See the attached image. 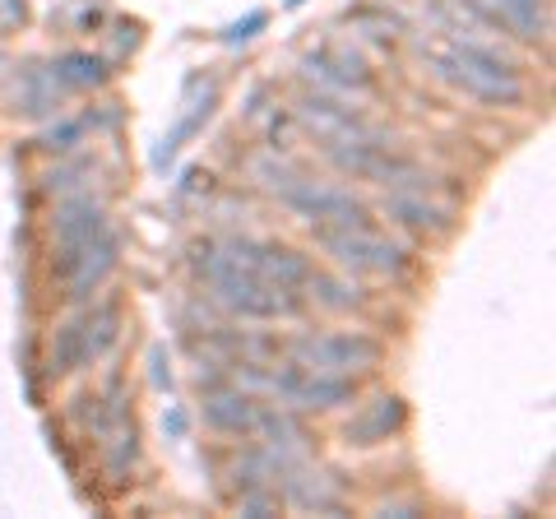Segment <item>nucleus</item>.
<instances>
[{"label":"nucleus","mask_w":556,"mask_h":519,"mask_svg":"<svg viewBox=\"0 0 556 519\" xmlns=\"http://www.w3.org/2000/svg\"><path fill=\"white\" fill-rule=\"evenodd\" d=\"M431 71L445 84H455L459 93L478 98V102H496V107H510V102L525 98V79L515 75L510 61H501L492 47H482L473 38H445L431 47Z\"/></svg>","instance_id":"1"},{"label":"nucleus","mask_w":556,"mask_h":519,"mask_svg":"<svg viewBox=\"0 0 556 519\" xmlns=\"http://www.w3.org/2000/svg\"><path fill=\"white\" fill-rule=\"evenodd\" d=\"M200 269L214 298L232 311V316H247V320H283V316H298L302 311V298L292 288H278V283H265L255 274L237 269L232 260H223L218 246H204L200 255Z\"/></svg>","instance_id":"2"},{"label":"nucleus","mask_w":556,"mask_h":519,"mask_svg":"<svg viewBox=\"0 0 556 519\" xmlns=\"http://www.w3.org/2000/svg\"><path fill=\"white\" fill-rule=\"evenodd\" d=\"M316 237H320V246L353 274H399L408 265V251L399 246V241H390L386 232H376L371 218L367 223H334V228H316Z\"/></svg>","instance_id":"3"},{"label":"nucleus","mask_w":556,"mask_h":519,"mask_svg":"<svg viewBox=\"0 0 556 519\" xmlns=\"http://www.w3.org/2000/svg\"><path fill=\"white\" fill-rule=\"evenodd\" d=\"M292 357L306 371H320V376H357L362 367H371L380 357V343L367 334H306L298 339Z\"/></svg>","instance_id":"4"},{"label":"nucleus","mask_w":556,"mask_h":519,"mask_svg":"<svg viewBox=\"0 0 556 519\" xmlns=\"http://www.w3.org/2000/svg\"><path fill=\"white\" fill-rule=\"evenodd\" d=\"M260 380L292 408H334L353 394V376H320V371H306L302 362H292V367L274 376H260Z\"/></svg>","instance_id":"5"},{"label":"nucleus","mask_w":556,"mask_h":519,"mask_svg":"<svg viewBox=\"0 0 556 519\" xmlns=\"http://www.w3.org/2000/svg\"><path fill=\"white\" fill-rule=\"evenodd\" d=\"M478 14H486L492 24L510 28L515 38H543L547 28V14H543V0H468Z\"/></svg>","instance_id":"6"},{"label":"nucleus","mask_w":556,"mask_h":519,"mask_svg":"<svg viewBox=\"0 0 556 519\" xmlns=\"http://www.w3.org/2000/svg\"><path fill=\"white\" fill-rule=\"evenodd\" d=\"M260 408L255 400H247V394H218V400H208V422L223 427V431H255L260 427Z\"/></svg>","instance_id":"7"},{"label":"nucleus","mask_w":556,"mask_h":519,"mask_svg":"<svg viewBox=\"0 0 556 519\" xmlns=\"http://www.w3.org/2000/svg\"><path fill=\"white\" fill-rule=\"evenodd\" d=\"M399 422H404V408H399V400H380L367 422H353V427H348V436H353L357 445H371V441H380V436H390Z\"/></svg>","instance_id":"8"},{"label":"nucleus","mask_w":556,"mask_h":519,"mask_svg":"<svg viewBox=\"0 0 556 519\" xmlns=\"http://www.w3.org/2000/svg\"><path fill=\"white\" fill-rule=\"evenodd\" d=\"M390 210L399 214V223H408V228H441V210H431L427 200H408V195H394Z\"/></svg>","instance_id":"9"},{"label":"nucleus","mask_w":556,"mask_h":519,"mask_svg":"<svg viewBox=\"0 0 556 519\" xmlns=\"http://www.w3.org/2000/svg\"><path fill=\"white\" fill-rule=\"evenodd\" d=\"M311 288H316V298H320L325 306H334V311H343V306H357V288L348 292L343 283L325 279V274H316V269H311Z\"/></svg>","instance_id":"10"}]
</instances>
